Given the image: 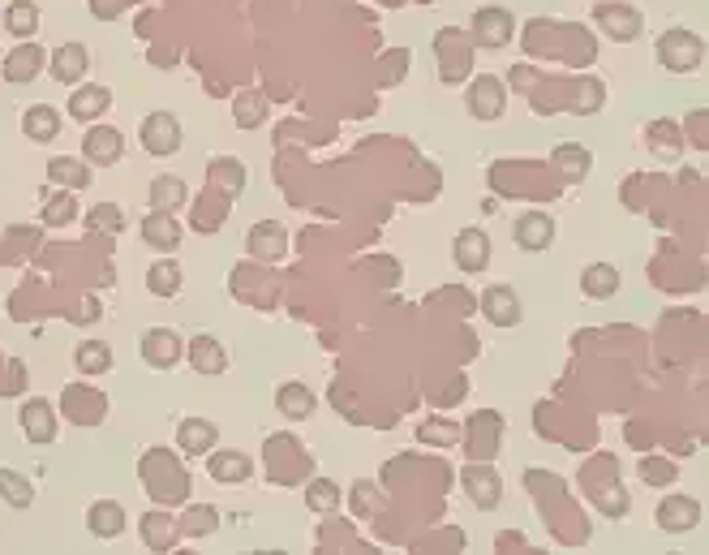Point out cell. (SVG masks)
Masks as SVG:
<instances>
[{
	"instance_id": "cell-38",
	"label": "cell",
	"mask_w": 709,
	"mask_h": 555,
	"mask_svg": "<svg viewBox=\"0 0 709 555\" xmlns=\"http://www.w3.org/2000/svg\"><path fill=\"white\" fill-rule=\"evenodd\" d=\"M422 439H443V444H452V439H456V426H452V422H447V426L430 422V426H422Z\"/></svg>"
},
{
	"instance_id": "cell-8",
	"label": "cell",
	"mask_w": 709,
	"mask_h": 555,
	"mask_svg": "<svg viewBox=\"0 0 709 555\" xmlns=\"http://www.w3.org/2000/svg\"><path fill=\"white\" fill-rule=\"evenodd\" d=\"M503 104H508V95H503V82L499 78H473V87H469V112L477 121H499L503 117Z\"/></svg>"
},
{
	"instance_id": "cell-12",
	"label": "cell",
	"mask_w": 709,
	"mask_h": 555,
	"mask_svg": "<svg viewBox=\"0 0 709 555\" xmlns=\"http://www.w3.org/2000/svg\"><path fill=\"white\" fill-rule=\"evenodd\" d=\"M207 474L215 482H224V487H237V482H245L254 474L250 457H241V452H228V448H211L207 452Z\"/></svg>"
},
{
	"instance_id": "cell-28",
	"label": "cell",
	"mask_w": 709,
	"mask_h": 555,
	"mask_svg": "<svg viewBox=\"0 0 709 555\" xmlns=\"http://www.w3.org/2000/svg\"><path fill=\"white\" fill-rule=\"evenodd\" d=\"M74 366L82 370V375H104V370L112 366V349L104 345V340H82V345L74 349Z\"/></svg>"
},
{
	"instance_id": "cell-2",
	"label": "cell",
	"mask_w": 709,
	"mask_h": 555,
	"mask_svg": "<svg viewBox=\"0 0 709 555\" xmlns=\"http://www.w3.org/2000/svg\"><path fill=\"white\" fill-rule=\"evenodd\" d=\"M142 151L147 155H177L181 151V121L172 117V112H151L147 121H142Z\"/></svg>"
},
{
	"instance_id": "cell-4",
	"label": "cell",
	"mask_w": 709,
	"mask_h": 555,
	"mask_svg": "<svg viewBox=\"0 0 709 555\" xmlns=\"http://www.w3.org/2000/svg\"><path fill=\"white\" fill-rule=\"evenodd\" d=\"M452 259H456L460 272H469V276L486 272L490 267V237L482 229H460L456 241H452Z\"/></svg>"
},
{
	"instance_id": "cell-9",
	"label": "cell",
	"mask_w": 709,
	"mask_h": 555,
	"mask_svg": "<svg viewBox=\"0 0 709 555\" xmlns=\"http://www.w3.org/2000/svg\"><path fill=\"white\" fill-rule=\"evenodd\" d=\"M697 521H701V504L688 500V495H667L658 504V530H667V534H688V530H697Z\"/></svg>"
},
{
	"instance_id": "cell-11",
	"label": "cell",
	"mask_w": 709,
	"mask_h": 555,
	"mask_svg": "<svg viewBox=\"0 0 709 555\" xmlns=\"http://www.w3.org/2000/svg\"><path fill=\"white\" fill-rule=\"evenodd\" d=\"M138 233H142V241H147L151 250H177L181 246V224H177V216L172 211H147L142 216V224H138Z\"/></svg>"
},
{
	"instance_id": "cell-34",
	"label": "cell",
	"mask_w": 709,
	"mask_h": 555,
	"mask_svg": "<svg viewBox=\"0 0 709 555\" xmlns=\"http://www.w3.org/2000/svg\"><path fill=\"white\" fill-rule=\"evenodd\" d=\"M78 216V203H74V194H61V198H52L48 211H43V224H52V229H61V224H69Z\"/></svg>"
},
{
	"instance_id": "cell-37",
	"label": "cell",
	"mask_w": 709,
	"mask_h": 555,
	"mask_svg": "<svg viewBox=\"0 0 709 555\" xmlns=\"http://www.w3.org/2000/svg\"><path fill=\"white\" fill-rule=\"evenodd\" d=\"M91 224H95V229H104V224H108V229H121V211L117 207H99V211H91Z\"/></svg>"
},
{
	"instance_id": "cell-3",
	"label": "cell",
	"mask_w": 709,
	"mask_h": 555,
	"mask_svg": "<svg viewBox=\"0 0 709 555\" xmlns=\"http://www.w3.org/2000/svg\"><path fill=\"white\" fill-rule=\"evenodd\" d=\"M512 31H516V22H512L508 9L486 5V9L473 13V44H482V48H503V44L512 39Z\"/></svg>"
},
{
	"instance_id": "cell-27",
	"label": "cell",
	"mask_w": 709,
	"mask_h": 555,
	"mask_svg": "<svg viewBox=\"0 0 709 555\" xmlns=\"http://www.w3.org/2000/svg\"><path fill=\"white\" fill-rule=\"evenodd\" d=\"M284 229H280V224H254V229H250V250L258 254V259H280V254H284Z\"/></svg>"
},
{
	"instance_id": "cell-31",
	"label": "cell",
	"mask_w": 709,
	"mask_h": 555,
	"mask_svg": "<svg viewBox=\"0 0 709 555\" xmlns=\"http://www.w3.org/2000/svg\"><path fill=\"white\" fill-rule=\"evenodd\" d=\"M147 289H151L155 297L181 293V267H177V263H155L151 272H147Z\"/></svg>"
},
{
	"instance_id": "cell-32",
	"label": "cell",
	"mask_w": 709,
	"mask_h": 555,
	"mask_svg": "<svg viewBox=\"0 0 709 555\" xmlns=\"http://www.w3.org/2000/svg\"><path fill=\"white\" fill-rule=\"evenodd\" d=\"M306 504H310V512H336L340 508V487L336 482H327V478H314L310 487H306Z\"/></svg>"
},
{
	"instance_id": "cell-10",
	"label": "cell",
	"mask_w": 709,
	"mask_h": 555,
	"mask_svg": "<svg viewBox=\"0 0 709 555\" xmlns=\"http://www.w3.org/2000/svg\"><path fill=\"white\" fill-rule=\"evenodd\" d=\"M220 444V426L207 422V418H181L177 426V448L185 457H207V452Z\"/></svg>"
},
{
	"instance_id": "cell-7",
	"label": "cell",
	"mask_w": 709,
	"mask_h": 555,
	"mask_svg": "<svg viewBox=\"0 0 709 555\" xmlns=\"http://www.w3.org/2000/svg\"><path fill=\"white\" fill-rule=\"evenodd\" d=\"M138 349H142V362L155 366V370H168V366L181 362V336L172 332V327H151Z\"/></svg>"
},
{
	"instance_id": "cell-1",
	"label": "cell",
	"mask_w": 709,
	"mask_h": 555,
	"mask_svg": "<svg viewBox=\"0 0 709 555\" xmlns=\"http://www.w3.org/2000/svg\"><path fill=\"white\" fill-rule=\"evenodd\" d=\"M658 65L671 69V74H692L705 61V44L697 31H684V26H671L667 35H658Z\"/></svg>"
},
{
	"instance_id": "cell-18",
	"label": "cell",
	"mask_w": 709,
	"mask_h": 555,
	"mask_svg": "<svg viewBox=\"0 0 709 555\" xmlns=\"http://www.w3.org/2000/svg\"><path fill=\"white\" fill-rule=\"evenodd\" d=\"M86 530H91L95 538H121V534H125V508H121L117 500H99V504H91Z\"/></svg>"
},
{
	"instance_id": "cell-13",
	"label": "cell",
	"mask_w": 709,
	"mask_h": 555,
	"mask_svg": "<svg viewBox=\"0 0 709 555\" xmlns=\"http://www.w3.org/2000/svg\"><path fill=\"white\" fill-rule=\"evenodd\" d=\"M276 409L288 422H306L318 409V401H314V392L301 379H288V383H280V392H276Z\"/></svg>"
},
{
	"instance_id": "cell-29",
	"label": "cell",
	"mask_w": 709,
	"mask_h": 555,
	"mask_svg": "<svg viewBox=\"0 0 709 555\" xmlns=\"http://www.w3.org/2000/svg\"><path fill=\"white\" fill-rule=\"evenodd\" d=\"M0 500L13 508H31L35 504V482H26L18 469H0Z\"/></svg>"
},
{
	"instance_id": "cell-23",
	"label": "cell",
	"mask_w": 709,
	"mask_h": 555,
	"mask_svg": "<svg viewBox=\"0 0 709 555\" xmlns=\"http://www.w3.org/2000/svg\"><path fill=\"white\" fill-rule=\"evenodd\" d=\"M551 160L563 177H585L589 168H593V155L581 147V142H559V147L551 151Z\"/></svg>"
},
{
	"instance_id": "cell-17",
	"label": "cell",
	"mask_w": 709,
	"mask_h": 555,
	"mask_svg": "<svg viewBox=\"0 0 709 555\" xmlns=\"http://www.w3.org/2000/svg\"><path fill=\"white\" fill-rule=\"evenodd\" d=\"M108 104H112V91L108 87H78L74 95H69V117L74 121H95V117H104L108 112Z\"/></svg>"
},
{
	"instance_id": "cell-25",
	"label": "cell",
	"mask_w": 709,
	"mask_h": 555,
	"mask_svg": "<svg viewBox=\"0 0 709 555\" xmlns=\"http://www.w3.org/2000/svg\"><path fill=\"white\" fill-rule=\"evenodd\" d=\"M190 358H194V366L202 370V375H220V370L228 366L220 340H211V336H194L190 340Z\"/></svg>"
},
{
	"instance_id": "cell-30",
	"label": "cell",
	"mask_w": 709,
	"mask_h": 555,
	"mask_svg": "<svg viewBox=\"0 0 709 555\" xmlns=\"http://www.w3.org/2000/svg\"><path fill=\"white\" fill-rule=\"evenodd\" d=\"M598 22L611 26L615 39H624V44L641 35V13H636V9H611V5H602V9H598Z\"/></svg>"
},
{
	"instance_id": "cell-14",
	"label": "cell",
	"mask_w": 709,
	"mask_h": 555,
	"mask_svg": "<svg viewBox=\"0 0 709 555\" xmlns=\"http://www.w3.org/2000/svg\"><path fill=\"white\" fill-rule=\"evenodd\" d=\"M22 431H26V439H35V444H52L56 439V414H52V405L48 401H26L22 405Z\"/></svg>"
},
{
	"instance_id": "cell-5",
	"label": "cell",
	"mask_w": 709,
	"mask_h": 555,
	"mask_svg": "<svg viewBox=\"0 0 709 555\" xmlns=\"http://www.w3.org/2000/svg\"><path fill=\"white\" fill-rule=\"evenodd\" d=\"M512 237H516V246H520V250L538 254V250H546V246L555 241V220L546 216V211H525V216H516Z\"/></svg>"
},
{
	"instance_id": "cell-16",
	"label": "cell",
	"mask_w": 709,
	"mask_h": 555,
	"mask_svg": "<svg viewBox=\"0 0 709 555\" xmlns=\"http://www.w3.org/2000/svg\"><path fill=\"white\" fill-rule=\"evenodd\" d=\"M465 491H469V500L477 504V508H495L499 500H503V487H499V474L490 465H482V469H469L465 474Z\"/></svg>"
},
{
	"instance_id": "cell-33",
	"label": "cell",
	"mask_w": 709,
	"mask_h": 555,
	"mask_svg": "<svg viewBox=\"0 0 709 555\" xmlns=\"http://www.w3.org/2000/svg\"><path fill=\"white\" fill-rule=\"evenodd\" d=\"M48 177H52V181H69V185H74V190H82V185L91 181V173H86V168H82L78 160H65V155H61V160H52V164H48Z\"/></svg>"
},
{
	"instance_id": "cell-21",
	"label": "cell",
	"mask_w": 709,
	"mask_h": 555,
	"mask_svg": "<svg viewBox=\"0 0 709 555\" xmlns=\"http://www.w3.org/2000/svg\"><path fill=\"white\" fill-rule=\"evenodd\" d=\"M581 293L585 297H598V302H606V297L619 293V272L611 263H589L581 272Z\"/></svg>"
},
{
	"instance_id": "cell-6",
	"label": "cell",
	"mask_w": 709,
	"mask_h": 555,
	"mask_svg": "<svg viewBox=\"0 0 709 555\" xmlns=\"http://www.w3.org/2000/svg\"><path fill=\"white\" fill-rule=\"evenodd\" d=\"M482 315L495 327H516L525 310H520V297H516L512 284H490V289L482 293Z\"/></svg>"
},
{
	"instance_id": "cell-15",
	"label": "cell",
	"mask_w": 709,
	"mask_h": 555,
	"mask_svg": "<svg viewBox=\"0 0 709 555\" xmlns=\"http://www.w3.org/2000/svg\"><path fill=\"white\" fill-rule=\"evenodd\" d=\"M86 65H91V56H86V48L82 44H61L52 52V78L56 82H82L86 78Z\"/></svg>"
},
{
	"instance_id": "cell-24",
	"label": "cell",
	"mask_w": 709,
	"mask_h": 555,
	"mask_svg": "<svg viewBox=\"0 0 709 555\" xmlns=\"http://www.w3.org/2000/svg\"><path fill=\"white\" fill-rule=\"evenodd\" d=\"M185 198H190V190H185L181 177H155L151 181V207L155 211H177V207H185Z\"/></svg>"
},
{
	"instance_id": "cell-19",
	"label": "cell",
	"mask_w": 709,
	"mask_h": 555,
	"mask_svg": "<svg viewBox=\"0 0 709 555\" xmlns=\"http://www.w3.org/2000/svg\"><path fill=\"white\" fill-rule=\"evenodd\" d=\"M82 151L91 164H117L121 160V134L108 130V125H95V130L82 138Z\"/></svg>"
},
{
	"instance_id": "cell-35",
	"label": "cell",
	"mask_w": 709,
	"mask_h": 555,
	"mask_svg": "<svg viewBox=\"0 0 709 555\" xmlns=\"http://www.w3.org/2000/svg\"><path fill=\"white\" fill-rule=\"evenodd\" d=\"M263 117H267L263 95H241V99H237V125H245V130H250V125H258Z\"/></svg>"
},
{
	"instance_id": "cell-26",
	"label": "cell",
	"mask_w": 709,
	"mask_h": 555,
	"mask_svg": "<svg viewBox=\"0 0 709 555\" xmlns=\"http://www.w3.org/2000/svg\"><path fill=\"white\" fill-rule=\"evenodd\" d=\"M43 69V52H39V44H26V48H18L5 61V78L9 82H31L35 74Z\"/></svg>"
},
{
	"instance_id": "cell-20",
	"label": "cell",
	"mask_w": 709,
	"mask_h": 555,
	"mask_svg": "<svg viewBox=\"0 0 709 555\" xmlns=\"http://www.w3.org/2000/svg\"><path fill=\"white\" fill-rule=\"evenodd\" d=\"M22 134L35 138V142H52L56 134H61V112L48 108V104H35L22 112Z\"/></svg>"
},
{
	"instance_id": "cell-22",
	"label": "cell",
	"mask_w": 709,
	"mask_h": 555,
	"mask_svg": "<svg viewBox=\"0 0 709 555\" xmlns=\"http://www.w3.org/2000/svg\"><path fill=\"white\" fill-rule=\"evenodd\" d=\"M5 31L18 35V39L39 35V5L35 0H13V5L5 9Z\"/></svg>"
},
{
	"instance_id": "cell-36",
	"label": "cell",
	"mask_w": 709,
	"mask_h": 555,
	"mask_svg": "<svg viewBox=\"0 0 709 555\" xmlns=\"http://www.w3.org/2000/svg\"><path fill=\"white\" fill-rule=\"evenodd\" d=\"M215 173H220V181L228 185V190H241V185H245V173L233 160H220V164H215Z\"/></svg>"
}]
</instances>
